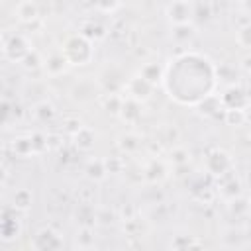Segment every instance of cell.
Instances as JSON below:
<instances>
[{
	"instance_id": "obj_3",
	"label": "cell",
	"mask_w": 251,
	"mask_h": 251,
	"mask_svg": "<svg viewBox=\"0 0 251 251\" xmlns=\"http://www.w3.org/2000/svg\"><path fill=\"white\" fill-rule=\"evenodd\" d=\"M33 51L29 39L22 33H6L2 41V55L10 63H22Z\"/></svg>"
},
{
	"instance_id": "obj_27",
	"label": "cell",
	"mask_w": 251,
	"mask_h": 251,
	"mask_svg": "<svg viewBox=\"0 0 251 251\" xmlns=\"http://www.w3.org/2000/svg\"><path fill=\"white\" fill-rule=\"evenodd\" d=\"M249 206H251V202L249 200H243L241 196H237V198H233V200H227V210H229V214L231 216H243L247 210H249Z\"/></svg>"
},
{
	"instance_id": "obj_6",
	"label": "cell",
	"mask_w": 251,
	"mask_h": 251,
	"mask_svg": "<svg viewBox=\"0 0 251 251\" xmlns=\"http://www.w3.org/2000/svg\"><path fill=\"white\" fill-rule=\"evenodd\" d=\"M167 20L171 22V25L175 24H188L192 22L194 14H196V8L190 0H173L167 4Z\"/></svg>"
},
{
	"instance_id": "obj_30",
	"label": "cell",
	"mask_w": 251,
	"mask_h": 251,
	"mask_svg": "<svg viewBox=\"0 0 251 251\" xmlns=\"http://www.w3.org/2000/svg\"><path fill=\"white\" fill-rule=\"evenodd\" d=\"M43 57L33 49L24 61H22V65H24V69H27V71H37V69H43Z\"/></svg>"
},
{
	"instance_id": "obj_4",
	"label": "cell",
	"mask_w": 251,
	"mask_h": 251,
	"mask_svg": "<svg viewBox=\"0 0 251 251\" xmlns=\"http://www.w3.org/2000/svg\"><path fill=\"white\" fill-rule=\"evenodd\" d=\"M204 171L210 176L220 178V176H224V175L233 171V159H231V155L227 151H224L220 147H214L204 157Z\"/></svg>"
},
{
	"instance_id": "obj_23",
	"label": "cell",
	"mask_w": 251,
	"mask_h": 251,
	"mask_svg": "<svg viewBox=\"0 0 251 251\" xmlns=\"http://www.w3.org/2000/svg\"><path fill=\"white\" fill-rule=\"evenodd\" d=\"M118 147H120L124 153L131 155V153H135V151L139 149V137L133 135V133H124V135H120V139H118Z\"/></svg>"
},
{
	"instance_id": "obj_14",
	"label": "cell",
	"mask_w": 251,
	"mask_h": 251,
	"mask_svg": "<svg viewBox=\"0 0 251 251\" xmlns=\"http://www.w3.org/2000/svg\"><path fill=\"white\" fill-rule=\"evenodd\" d=\"M108 173H110L108 163L102 161V159H90V161L86 163V167H84V175H86V178H90V180H94V182L104 180V178L108 176Z\"/></svg>"
},
{
	"instance_id": "obj_32",
	"label": "cell",
	"mask_w": 251,
	"mask_h": 251,
	"mask_svg": "<svg viewBox=\"0 0 251 251\" xmlns=\"http://www.w3.org/2000/svg\"><path fill=\"white\" fill-rule=\"evenodd\" d=\"M188 157H190V153H188L184 147H176V149H173V153H171V161H173L176 167L186 165V163H188Z\"/></svg>"
},
{
	"instance_id": "obj_21",
	"label": "cell",
	"mask_w": 251,
	"mask_h": 251,
	"mask_svg": "<svg viewBox=\"0 0 251 251\" xmlns=\"http://www.w3.org/2000/svg\"><path fill=\"white\" fill-rule=\"evenodd\" d=\"M224 122L227 126H233V127H239L247 122V112L241 110V108H227L224 110Z\"/></svg>"
},
{
	"instance_id": "obj_17",
	"label": "cell",
	"mask_w": 251,
	"mask_h": 251,
	"mask_svg": "<svg viewBox=\"0 0 251 251\" xmlns=\"http://www.w3.org/2000/svg\"><path fill=\"white\" fill-rule=\"evenodd\" d=\"M12 149L18 157H29L33 153H37L35 149V141H33V135H22V137H16L12 141Z\"/></svg>"
},
{
	"instance_id": "obj_12",
	"label": "cell",
	"mask_w": 251,
	"mask_h": 251,
	"mask_svg": "<svg viewBox=\"0 0 251 251\" xmlns=\"http://www.w3.org/2000/svg\"><path fill=\"white\" fill-rule=\"evenodd\" d=\"M94 143H96V133H94V129H90L86 126H82L80 129H76L73 133V145L82 153L94 149Z\"/></svg>"
},
{
	"instance_id": "obj_5",
	"label": "cell",
	"mask_w": 251,
	"mask_h": 251,
	"mask_svg": "<svg viewBox=\"0 0 251 251\" xmlns=\"http://www.w3.org/2000/svg\"><path fill=\"white\" fill-rule=\"evenodd\" d=\"M63 235L53 227H41L31 239V247L37 251H57L63 249Z\"/></svg>"
},
{
	"instance_id": "obj_25",
	"label": "cell",
	"mask_w": 251,
	"mask_h": 251,
	"mask_svg": "<svg viewBox=\"0 0 251 251\" xmlns=\"http://www.w3.org/2000/svg\"><path fill=\"white\" fill-rule=\"evenodd\" d=\"M122 102H124V98H122L120 94H116V92H108L106 98L102 100V108H104L106 112L118 116V114H120V108H122Z\"/></svg>"
},
{
	"instance_id": "obj_1",
	"label": "cell",
	"mask_w": 251,
	"mask_h": 251,
	"mask_svg": "<svg viewBox=\"0 0 251 251\" xmlns=\"http://www.w3.org/2000/svg\"><path fill=\"white\" fill-rule=\"evenodd\" d=\"M216 65L196 53L188 51L173 59L165 69L163 86L171 100L182 106H196L216 88Z\"/></svg>"
},
{
	"instance_id": "obj_20",
	"label": "cell",
	"mask_w": 251,
	"mask_h": 251,
	"mask_svg": "<svg viewBox=\"0 0 251 251\" xmlns=\"http://www.w3.org/2000/svg\"><path fill=\"white\" fill-rule=\"evenodd\" d=\"M33 204V194L29 188H20L12 194V206L18 210V212H27Z\"/></svg>"
},
{
	"instance_id": "obj_34",
	"label": "cell",
	"mask_w": 251,
	"mask_h": 251,
	"mask_svg": "<svg viewBox=\"0 0 251 251\" xmlns=\"http://www.w3.org/2000/svg\"><path fill=\"white\" fill-rule=\"evenodd\" d=\"M249 202H251V192H249Z\"/></svg>"
},
{
	"instance_id": "obj_26",
	"label": "cell",
	"mask_w": 251,
	"mask_h": 251,
	"mask_svg": "<svg viewBox=\"0 0 251 251\" xmlns=\"http://www.w3.org/2000/svg\"><path fill=\"white\" fill-rule=\"evenodd\" d=\"M33 114H35V118H37L41 124H45V122H49V120L55 116V108H53V104H51V102L43 100V102H39V104L35 106Z\"/></svg>"
},
{
	"instance_id": "obj_10",
	"label": "cell",
	"mask_w": 251,
	"mask_h": 251,
	"mask_svg": "<svg viewBox=\"0 0 251 251\" xmlns=\"http://www.w3.org/2000/svg\"><path fill=\"white\" fill-rule=\"evenodd\" d=\"M141 102L139 100H135V98H129V96H126L124 98V102H122V108H120V120L122 122H126V124H137L139 120H141Z\"/></svg>"
},
{
	"instance_id": "obj_18",
	"label": "cell",
	"mask_w": 251,
	"mask_h": 251,
	"mask_svg": "<svg viewBox=\"0 0 251 251\" xmlns=\"http://www.w3.org/2000/svg\"><path fill=\"white\" fill-rule=\"evenodd\" d=\"M16 14H18V20H20V22L31 24V22H35V20L39 18V8H37L35 2L25 0V2H22L20 6H16Z\"/></svg>"
},
{
	"instance_id": "obj_7",
	"label": "cell",
	"mask_w": 251,
	"mask_h": 251,
	"mask_svg": "<svg viewBox=\"0 0 251 251\" xmlns=\"http://www.w3.org/2000/svg\"><path fill=\"white\" fill-rule=\"evenodd\" d=\"M153 90H155V86H153L147 78H143L139 73L133 75L131 78H127V82H126V92H127V96H129V98H135V100H139V102H147V100L151 98Z\"/></svg>"
},
{
	"instance_id": "obj_16",
	"label": "cell",
	"mask_w": 251,
	"mask_h": 251,
	"mask_svg": "<svg viewBox=\"0 0 251 251\" xmlns=\"http://www.w3.org/2000/svg\"><path fill=\"white\" fill-rule=\"evenodd\" d=\"M20 231H22L20 220H18L16 216L10 218V216H8V210H6V212H4V220H2V239H4V241L18 239V237H20Z\"/></svg>"
},
{
	"instance_id": "obj_24",
	"label": "cell",
	"mask_w": 251,
	"mask_h": 251,
	"mask_svg": "<svg viewBox=\"0 0 251 251\" xmlns=\"http://www.w3.org/2000/svg\"><path fill=\"white\" fill-rule=\"evenodd\" d=\"M145 176L151 182H159V180H163L167 176V167L161 161H151V165L145 169Z\"/></svg>"
},
{
	"instance_id": "obj_2",
	"label": "cell",
	"mask_w": 251,
	"mask_h": 251,
	"mask_svg": "<svg viewBox=\"0 0 251 251\" xmlns=\"http://www.w3.org/2000/svg\"><path fill=\"white\" fill-rule=\"evenodd\" d=\"M61 53L67 57L71 67H84L94 59V43L84 33H73L65 37Z\"/></svg>"
},
{
	"instance_id": "obj_9",
	"label": "cell",
	"mask_w": 251,
	"mask_h": 251,
	"mask_svg": "<svg viewBox=\"0 0 251 251\" xmlns=\"http://www.w3.org/2000/svg\"><path fill=\"white\" fill-rule=\"evenodd\" d=\"M218 190L226 200H233V198L241 196V180L231 171V173H227V175L218 178Z\"/></svg>"
},
{
	"instance_id": "obj_15",
	"label": "cell",
	"mask_w": 251,
	"mask_h": 251,
	"mask_svg": "<svg viewBox=\"0 0 251 251\" xmlns=\"http://www.w3.org/2000/svg\"><path fill=\"white\" fill-rule=\"evenodd\" d=\"M194 35H196V27L192 25V22L171 25V37L176 43H190L194 39Z\"/></svg>"
},
{
	"instance_id": "obj_33",
	"label": "cell",
	"mask_w": 251,
	"mask_h": 251,
	"mask_svg": "<svg viewBox=\"0 0 251 251\" xmlns=\"http://www.w3.org/2000/svg\"><path fill=\"white\" fill-rule=\"evenodd\" d=\"M10 2H14L16 6H20V4H22V2H25V0H10Z\"/></svg>"
},
{
	"instance_id": "obj_11",
	"label": "cell",
	"mask_w": 251,
	"mask_h": 251,
	"mask_svg": "<svg viewBox=\"0 0 251 251\" xmlns=\"http://www.w3.org/2000/svg\"><path fill=\"white\" fill-rule=\"evenodd\" d=\"M69 67H71V65H69L67 57H65L61 51H59V53H51V55L45 57V61H43V71H45L47 76H61Z\"/></svg>"
},
{
	"instance_id": "obj_31",
	"label": "cell",
	"mask_w": 251,
	"mask_h": 251,
	"mask_svg": "<svg viewBox=\"0 0 251 251\" xmlns=\"http://www.w3.org/2000/svg\"><path fill=\"white\" fill-rule=\"evenodd\" d=\"M80 33H84V35H86L88 39H92V41H94V39H100V37H104V29H102L98 24L94 25V22L86 24V25L82 27V31H80Z\"/></svg>"
},
{
	"instance_id": "obj_8",
	"label": "cell",
	"mask_w": 251,
	"mask_h": 251,
	"mask_svg": "<svg viewBox=\"0 0 251 251\" xmlns=\"http://www.w3.org/2000/svg\"><path fill=\"white\" fill-rule=\"evenodd\" d=\"M222 104H224V110H227V108H241V110H245L249 106V96H247V92L241 86L231 84V86H227L224 90Z\"/></svg>"
},
{
	"instance_id": "obj_28",
	"label": "cell",
	"mask_w": 251,
	"mask_h": 251,
	"mask_svg": "<svg viewBox=\"0 0 251 251\" xmlns=\"http://www.w3.org/2000/svg\"><path fill=\"white\" fill-rule=\"evenodd\" d=\"M92 4L100 14H114L120 10L122 0H92Z\"/></svg>"
},
{
	"instance_id": "obj_19",
	"label": "cell",
	"mask_w": 251,
	"mask_h": 251,
	"mask_svg": "<svg viewBox=\"0 0 251 251\" xmlns=\"http://www.w3.org/2000/svg\"><path fill=\"white\" fill-rule=\"evenodd\" d=\"M139 75H141L143 78H147V80H149L153 86H157V84H163V78H165V69H163L161 65H157V63H145V65L141 67Z\"/></svg>"
},
{
	"instance_id": "obj_22",
	"label": "cell",
	"mask_w": 251,
	"mask_h": 251,
	"mask_svg": "<svg viewBox=\"0 0 251 251\" xmlns=\"http://www.w3.org/2000/svg\"><path fill=\"white\" fill-rule=\"evenodd\" d=\"M216 78L218 80H222V82H226L227 86H231V84H235V78H237V71H235V67H231V65H220V67H216Z\"/></svg>"
},
{
	"instance_id": "obj_13",
	"label": "cell",
	"mask_w": 251,
	"mask_h": 251,
	"mask_svg": "<svg viewBox=\"0 0 251 251\" xmlns=\"http://www.w3.org/2000/svg\"><path fill=\"white\" fill-rule=\"evenodd\" d=\"M196 110H198V114L200 116H206V118H212V116H216L220 110H224V104H222V96L220 94H208L202 102H198L196 104Z\"/></svg>"
},
{
	"instance_id": "obj_29",
	"label": "cell",
	"mask_w": 251,
	"mask_h": 251,
	"mask_svg": "<svg viewBox=\"0 0 251 251\" xmlns=\"http://www.w3.org/2000/svg\"><path fill=\"white\" fill-rule=\"evenodd\" d=\"M235 41H237L243 49H251V24H243V25L235 31Z\"/></svg>"
}]
</instances>
